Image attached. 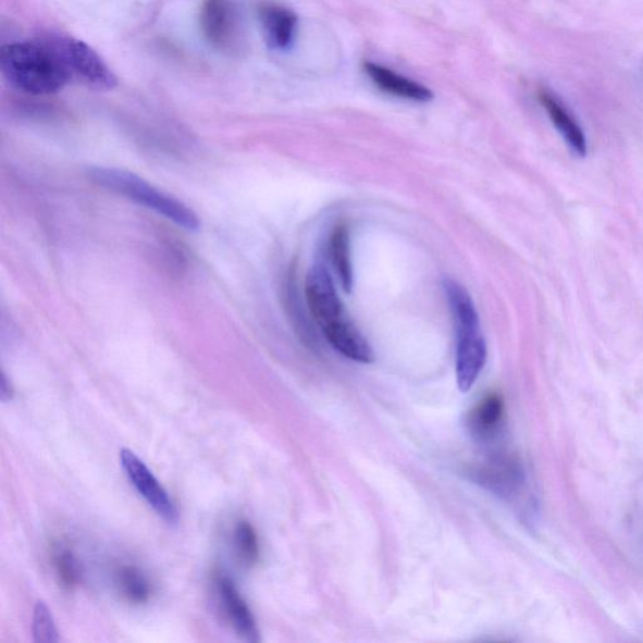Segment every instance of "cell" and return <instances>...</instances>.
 I'll use <instances>...</instances> for the list:
<instances>
[{
	"instance_id": "cell-3",
	"label": "cell",
	"mask_w": 643,
	"mask_h": 643,
	"mask_svg": "<svg viewBox=\"0 0 643 643\" xmlns=\"http://www.w3.org/2000/svg\"><path fill=\"white\" fill-rule=\"evenodd\" d=\"M89 177L104 189L122 195L138 206L157 211L186 231H198L200 221L193 209L173 195L157 189L143 177L129 171L116 168H94L89 170Z\"/></svg>"
},
{
	"instance_id": "cell-12",
	"label": "cell",
	"mask_w": 643,
	"mask_h": 643,
	"mask_svg": "<svg viewBox=\"0 0 643 643\" xmlns=\"http://www.w3.org/2000/svg\"><path fill=\"white\" fill-rule=\"evenodd\" d=\"M540 101L569 148L580 157H585L589 149L588 138L571 112L566 109L565 104H561L555 95L545 91V89L540 92Z\"/></svg>"
},
{
	"instance_id": "cell-18",
	"label": "cell",
	"mask_w": 643,
	"mask_h": 643,
	"mask_svg": "<svg viewBox=\"0 0 643 643\" xmlns=\"http://www.w3.org/2000/svg\"><path fill=\"white\" fill-rule=\"evenodd\" d=\"M34 640L38 643H54L60 641L59 630H57L51 609L42 601H39L35 607Z\"/></svg>"
},
{
	"instance_id": "cell-19",
	"label": "cell",
	"mask_w": 643,
	"mask_h": 643,
	"mask_svg": "<svg viewBox=\"0 0 643 643\" xmlns=\"http://www.w3.org/2000/svg\"><path fill=\"white\" fill-rule=\"evenodd\" d=\"M14 397V389L11 381L8 380L7 374L2 373V381H0V398L3 403L12 401Z\"/></svg>"
},
{
	"instance_id": "cell-2",
	"label": "cell",
	"mask_w": 643,
	"mask_h": 643,
	"mask_svg": "<svg viewBox=\"0 0 643 643\" xmlns=\"http://www.w3.org/2000/svg\"><path fill=\"white\" fill-rule=\"evenodd\" d=\"M444 288L457 331V384L461 393H469L484 370L486 344L469 292L453 280H446Z\"/></svg>"
},
{
	"instance_id": "cell-5",
	"label": "cell",
	"mask_w": 643,
	"mask_h": 643,
	"mask_svg": "<svg viewBox=\"0 0 643 643\" xmlns=\"http://www.w3.org/2000/svg\"><path fill=\"white\" fill-rule=\"evenodd\" d=\"M306 299L309 312L330 344L356 327L341 302L332 276L322 264L312 267L307 275Z\"/></svg>"
},
{
	"instance_id": "cell-13",
	"label": "cell",
	"mask_w": 643,
	"mask_h": 643,
	"mask_svg": "<svg viewBox=\"0 0 643 643\" xmlns=\"http://www.w3.org/2000/svg\"><path fill=\"white\" fill-rule=\"evenodd\" d=\"M506 415V404L499 394L486 395L470 413L471 433L479 438H491L498 433Z\"/></svg>"
},
{
	"instance_id": "cell-15",
	"label": "cell",
	"mask_w": 643,
	"mask_h": 643,
	"mask_svg": "<svg viewBox=\"0 0 643 643\" xmlns=\"http://www.w3.org/2000/svg\"><path fill=\"white\" fill-rule=\"evenodd\" d=\"M331 259L338 274L342 287L351 293L354 287V271L351 257H349V237L345 225H338L331 235Z\"/></svg>"
},
{
	"instance_id": "cell-6",
	"label": "cell",
	"mask_w": 643,
	"mask_h": 643,
	"mask_svg": "<svg viewBox=\"0 0 643 643\" xmlns=\"http://www.w3.org/2000/svg\"><path fill=\"white\" fill-rule=\"evenodd\" d=\"M200 28L218 51L232 52L240 42L239 15L233 0H202Z\"/></svg>"
},
{
	"instance_id": "cell-16",
	"label": "cell",
	"mask_w": 643,
	"mask_h": 643,
	"mask_svg": "<svg viewBox=\"0 0 643 643\" xmlns=\"http://www.w3.org/2000/svg\"><path fill=\"white\" fill-rule=\"evenodd\" d=\"M235 548L244 565L255 566L260 557L258 534L247 520H240L234 531Z\"/></svg>"
},
{
	"instance_id": "cell-8",
	"label": "cell",
	"mask_w": 643,
	"mask_h": 643,
	"mask_svg": "<svg viewBox=\"0 0 643 643\" xmlns=\"http://www.w3.org/2000/svg\"><path fill=\"white\" fill-rule=\"evenodd\" d=\"M480 485L504 499H516L527 492V474L523 463L511 455L500 454L480 463L470 471Z\"/></svg>"
},
{
	"instance_id": "cell-9",
	"label": "cell",
	"mask_w": 643,
	"mask_h": 643,
	"mask_svg": "<svg viewBox=\"0 0 643 643\" xmlns=\"http://www.w3.org/2000/svg\"><path fill=\"white\" fill-rule=\"evenodd\" d=\"M215 588L227 620L234 627L235 632L248 642L259 641V631L256 618L247 602L240 596L237 585L230 577L217 573Z\"/></svg>"
},
{
	"instance_id": "cell-1",
	"label": "cell",
	"mask_w": 643,
	"mask_h": 643,
	"mask_svg": "<svg viewBox=\"0 0 643 643\" xmlns=\"http://www.w3.org/2000/svg\"><path fill=\"white\" fill-rule=\"evenodd\" d=\"M0 69L8 84L32 96L52 95L69 84L59 62L38 38L3 46Z\"/></svg>"
},
{
	"instance_id": "cell-14",
	"label": "cell",
	"mask_w": 643,
	"mask_h": 643,
	"mask_svg": "<svg viewBox=\"0 0 643 643\" xmlns=\"http://www.w3.org/2000/svg\"><path fill=\"white\" fill-rule=\"evenodd\" d=\"M116 583L122 596L129 604L144 605L148 604L151 598V583L140 568L128 565L121 566L116 572Z\"/></svg>"
},
{
	"instance_id": "cell-11",
	"label": "cell",
	"mask_w": 643,
	"mask_h": 643,
	"mask_svg": "<svg viewBox=\"0 0 643 643\" xmlns=\"http://www.w3.org/2000/svg\"><path fill=\"white\" fill-rule=\"evenodd\" d=\"M363 70L381 91L398 97V99L415 102H428L433 99V92L428 87L398 75V73L381 66V64L364 62Z\"/></svg>"
},
{
	"instance_id": "cell-4",
	"label": "cell",
	"mask_w": 643,
	"mask_h": 643,
	"mask_svg": "<svg viewBox=\"0 0 643 643\" xmlns=\"http://www.w3.org/2000/svg\"><path fill=\"white\" fill-rule=\"evenodd\" d=\"M38 39L52 52L69 83L83 85L96 91H110L118 86L115 73L84 40L55 32L42 35Z\"/></svg>"
},
{
	"instance_id": "cell-17",
	"label": "cell",
	"mask_w": 643,
	"mask_h": 643,
	"mask_svg": "<svg viewBox=\"0 0 643 643\" xmlns=\"http://www.w3.org/2000/svg\"><path fill=\"white\" fill-rule=\"evenodd\" d=\"M55 574L63 588L75 589L83 581V568L73 552L62 548L53 557Z\"/></svg>"
},
{
	"instance_id": "cell-7",
	"label": "cell",
	"mask_w": 643,
	"mask_h": 643,
	"mask_svg": "<svg viewBox=\"0 0 643 643\" xmlns=\"http://www.w3.org/2000/svg\"><path fill=\"white\" fill-rule=\"evenodd\" d=\"M121 467L124 469L129 483L133 484L136 492L143 496L146 503L164 519L170 525L178 522V510L173 499L152 474V471L146 467V463L137 457L135 453L127 449L120 452Z\"/></svg>"
},
{
	"instance_id": "cell-10",
	"label": "cell",
	"mask_w": 643,
	"mask_h": 643,
	"mask_svg": "<svg viewBox=\"0 0 643 643\" xmlns=\"http://www.w3.org/2000/svg\"><path fill=\"white\" fill-rule=\"evenodd\" d=\"M258 13L268 45L274 50H286L296 36L297 15L286 7L271 2L260 4Z\"/></svg>"
}]
</instances>
